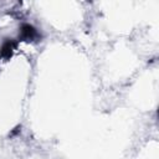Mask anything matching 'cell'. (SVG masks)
Instances as JSON below:
<instances>
[{"instance_id":"cell-2","label":"cell","mask_w":159,"mask_h":159,"mask_svg":"<svg viewBox=\"0 0 159 159\" xmlns=\"http://www.w3.org/2000/svg\"><path fill=\"white\" fill-rule=\"evenodd\" d=\"M16 46H17V41L15 40L10 39V40L4 41V43L0 47V57L4 60H9L12 56L14 51L16 50Z\"/></svg>"},{"instance_id":"cell-1","label":"cell","mask_w":159,"mask_h":159,"mask_svg":"<svg viewBox=\"0 0 159 159\" xmlns=\"http://www.w3.org/2000/svg\"><path fill=\"white\" fill-rule=\"evenodd\" d=\"M39 39H41V36L36 27H34L30 24L21 25V27H20V40L21 41L32 42V41H37Z\"/></svg>"}]
</instances>
